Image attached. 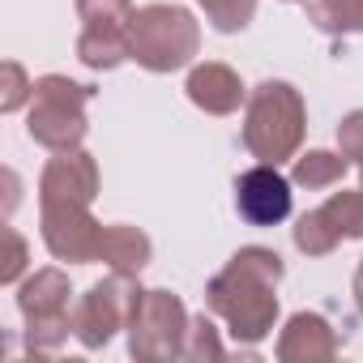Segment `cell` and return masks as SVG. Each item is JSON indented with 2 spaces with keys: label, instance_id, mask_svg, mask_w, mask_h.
I'll use <instances>...</instances> for the list:
<instances>
[{
  "label": "cell",
  "instance_id": "obj_1",
  "mask_svg": "<svg viewBox=\"0 0 363 363\" xmlns=\"http://www.w3.org/2000/svg\"><path fill=\"white\" fill-rule=\"evenodd\" d=\"M286 278V265L274 248L248 244L240 248L223 274L206 286V308L227 320V333L240 346H257L278 325V282Z\"/></svg>",
  "mask_w": 363,
  "mask_h": 363
},
{
  "label": "cell",
  "instance_id": "obj_2",
  "mask_svg": "<svg viewBox=\"0 0 363 363\" xmlns=\"http://www.w3.org/2000/svg\"><path fill=\"white\" fill-rule=\"evenodd\" d=\"M308 133V103L291 82H261L244 103V150L257 162H291Z\"/></svg>",
  "mask_w": 363,
  "mask_h": 363
},
{
  "label": "cell",
  "instance_id": "obj_3",
  "mask_svg": "<svg viewBox=\"0 0 363 363\" xmlns=\"http://www.w3.org/2000/svg\"><path fill=\"white\" fill-rule=\"evenodd\" d=\"M128 43L145 73H179L201 52V22L184 5H141L128 18Z\"/></svg>",
  "mask_w": 363,
  "mask_h": 363
},
{
  "label": "cell",
  "instance_id": "obj_4",
  "mask_svg": "<svg viewBox=\"0 0 363 363\" xmlns=\"http://www.w3.org/2000/svg\"><path fill=\"white\" fill-rule=\"evenodd\" d=\"M94 99V86H82L73 77H60V73H48L35 82V99H30V111H26V133L35 145L43 150H77L90 133V120H86V103Z\"/></svg>",
  "mask_w": 363,
  "mask_h": 363
},
{
  "label": "cell",
  "instance_id": "obj_5",
  "mask_svg": "<svg viewBox=\"0 0 363 363\" xmlns=\"http://www.w3.org/2000/svg\"><path fill=\"white\" fill-rule=\"evenodd\" d=\"M189 308L171 291H141L133 320H128V354L137 363H171L184 359V337H189Z\"/></svg>",
  "mask_w": 363,
  "mask_h": 363
},
{
  "label": "cell",
  "instance_id": "obj_6",
  "mask_svg": "<svg viewBox=\"0 0 363 363\" xmlns=\"http://www.w3.org/2000/svg\"><path fill=\"white\" fill-rule=\"evenodd\" d=\"M141 291H145V286L137 282V274H116V269H111L103 282H94V286L73 303V337H77L86 350L111 346V337H116L120 329H128Z\"/></svg>",
  "mask_w": 363,
  "mask_h": 363
},
{
  "label": "cell",
  "instance_id": "obj_7",
  "mask_svg": "<svg viewBox=\"0 0 363 363\" xmlns=\"http://www.w3.org/2000/svg\"><path fill=\"white\" fill-rule=\"evenodd\" d=\"M39 235L56 261L90 265V261H99L103 223L82 201H39Z\"/></svg>",
  "mask_w": 363,
  "mask_h": 363
},
{
  "label": "cell",
  "instance_id": "obj_8",
  "mask_svg": "<svg viewBox=\"0 0 363 363\" xmlns=\"http://www.w3.org/2000/svg\"><path fill=\"white\" fill-rule=\"evenodd\" d=\"M291 189L295 184L274 162H257L235 179V210L248 227H278L291 218Z\"/></svg>",
  "mask_w": 363,
  "mask_h": 363
},
{
  "label": "cell",
  "instance_id": "obj_9",
  "mask_svg": "<svg viewBox=\"0 0 363 363\" xmlns=\"http://www.w3.org/2000/svg\"><path fill=\"white\" fill-rule=\"evenodd\" d=\"M99 197V162L90 150H56L39 175V201H82Z\"/></svg>",
  "mask_w": 363,
  "mask_h": 363
},
{
  "label": "cell",
  "instance_id": "obj_10",
  "mask_svg": "<svg viewBox=\"0 0 363 363\" xmlns=\"http://www.w3.org/2000/svg\"><path fill=\"white\" fill-rule=\"evenodd\" d=\"M184 94L197 111L206 116H235L244 103H248V90L240 82V73L223 60H206V65H193L189 69V82H184Z\"/></svg>",
  "mask_w": 363,
  "mask_h": 363
},
{
  "label": "cell",
  "instance_id": "obj_11",
  "mask_svg": "<svg viewBox=\"0 0 363 363\" xmlns=\"http://www.w3.org/2000/svg\"><path fill=\"white\" fill-rule=\"evenodd\" d=\"M278 363H329L337 354V333L320 312H295L274 346Z\"/></svg>",
  "mask_w": 363,
  "mask_h": 363
},
{
  "label": "cell",
  "instance_id": "obj_12",
  "mask_svg": "<svg viewBox=\"0 0 363 363\" xmlns=\"http://www.w3.org/2000/svg\"><path fill=\"white\" fill-rule=\"evenodd\" d=\"M73 286H69V274L48 265V269H35L18 282V312L22 320H39V316H60V312H73L69 303Z\"/></svg>",
  "mask_w": 363,
  "mask_h": 363
},
{
  "label": "cell",
  "instance_id": "obj_13",
  "mask_svg": "<svg viewBox=\"0 0 363 363\" xmlns=\"http://www.w3.org/2000/svg\"><path fill=\"white\" fill-rule=\"evenodd\" d=\"M154 257V240L141 231V227H128V223H111L103 227V244H99V261L116 274H137L150 265Z\"/></svg>",
  "mask_w": 363,
  "mask_h": 363
},
{
  "label": "cell",
  "instance_id": "obj_14",
  "mask_svg": "<svg viewBox=\"0 0 363 363\" xmlns=\"http://www.w3.org/2000/svg\"><path fill=\"white\" fill-rule=\"evenodd\" d=\"M77 60L94 73H111L124 60H133L128 26H82L77 35Z\"/></svg>",
  "mask_w": 363,
  "mask_h": 363
},
{
  "label": "cell",
  "instance_id": "obj_15",
  "mask_svg": "<svg viewBox=\"0 0 363 363\" xmlns=\"http://www.w3.org/2000/svg\"><path fill=\"white\" fill-rule=\"evenodd\" d=\"M346 167L350 158H342V150H308V154H295V167H291V184L295 189H308V193H320V189H333L346 179Z\"/></svg>",
  "mask_w": 363,
  "mask_h": 363
},
{
  "label": "cell",
  "instance_id": "obj_16",
  "mask_svg": "<svg viewBox=\"0 0 363 363\" xmlns=\"http://www.w3.org/2000/svg\"><path fill=\"white\" fill-rule=\"evenodd\" d=\"M320 35H363V0H303Z\"/></svg>",
  "mask_w": 363,
  "mask_h": 363
},
{
  "label": "cell",
  "instance_id": "obj_17",
  "mask_svg": "<svg viewBox=\"0 0 363 363\" xmlns=\"http://www.w3.org/2000/svg\"><path fill=\"white\" fill-rule=\"evenodd\" d=\"M291 240H295V248H299L303 257H329V252L342 244V235L333 231V223L325 218V210H308V214L295 223Z\"/></svg>",
  "mask_w": 363,
  "mask_h": 363
},
{
  "label": "cell",
  "instance_id": "obj_18",
  "mask_svg": "<svg viewBox=\"0 0 363 363\" xmlns=\"http://www.w3.org/2000/svg\"><path fill=\"white\" fill-rule=\"evenodd\" d=\"M320 210H325V218L333 223V231H337L342 240H363V189H359V193L342 189V193H333Z\"/></svg>",
  "mask_w": 363,
  "mask_h": 363
},
{
  "label": "cell",
  "instance_id": "obj_19",
  "mask_svg": "<svg viewBox=\"0 0 363 363\" xmlns=\"http://www.w3.org/2000/svg\"><path fill=\"white\" fill-rule=\"evenodd\" d=\"M197 9L218 35H240L257 18V0H197Z\"/></svg>",
  "mask_w": 363,
  "mask_h": 363
},
{
  "label": "cell",
  "instance_id": "obj_20",
  "mask_svg": "<svg viewBox=\"0 0 363 363\" xmlns=\"http://www.w3.org/2000/svg\"><path fill=\"white\" fill-rule=\"evenodd\" d=\"M69 333H73V312L26 320V350L30 354H52V350H60L69 342Z\"/></svg>",
  "mask_w": 363,
  "mask_h": 363
},
{
  "label": "cell",
  "instance_id": "obj_21",
  "mask_svg": "<svg viewBox=\"0 0 363 363\" xmlns=\"http://www.w3.org/2000/svg\"><path fill=\"white\" fill-rule=\"evenodd\" d=\"M227 354V346H223V337H218V329H214V320L201 312V316H193V325H189V337H184V359L189 363H214V359H223Z\"/></svg>",
  "mask_w": 363,
  "mask_h": 363
},
{
  "label": "cell",
  "instance_id": "obj_22",
  "mask_svg": "<svg viewBox=\"0 0 363 363\" xmlns=\"http://www.w3.org/2000/svg\"><path fill=\"white\" fill-rule=\"evenodd\" d=\"M30 99H35V77H30L18 60H5V65H0V111L13 116V111H22Z\"/></svg>",
  "mask_w": 363,
  "mask_h": 363
},
{
  "label": "cell",
  "instance_id": "obj_23",
  "mask_svg": "<svg viewBox=\"0 0 363 363\" xmlns=\"http://www.w3.org/2000/svg\"><path fill=\"white\" fill-rule=\"evenodd\" d=\"M82 26H128L133 0H77Z\"/></svg>",
  "mask_w": 363,
  "mask_h": 363
},
{
  "label": "cell",
  "instance_id": "obj_24",
  "mask_svg": "<svg viewBox=\"0 0 363 363\" xmlns=\"http://www.w3.org/2000/svg\"><path fill=\"white\" fill-rule=\"evenodd\" d=\"M26 265H30V244H26L13 227H5V265H0V282H5V286H18V282L26 278Z\"/></svg>",
  "mask_w": 363,
  "mask_h": 363
},
{
  "label": "cell",
  "instance_id": "obj_25",
  "mask_svg": "<svg viewBox=\"0 0 363 363\" xmlns=\"http://www.w3.org/2000/svg\"><path fill=\"white\" fill-rule=\"evenodd\" d=\"M337 150H342V158H350L354 167L363 162V107L342 116V124H337Z\"/></svg>",
  "mask_w": 363,
  "mask_h": 363
},
{
  "label": "cell",
  "instance_id": "obj_26",
  "mask_svg": "<svg viewBox=\"0 0 363 363\" xmlns=\"http://www.w3.org/2000/svg\"><path fill=\"white\" fill-rule=\"evenodd\" d=\"M5 189H9V193H5V214H13V210H18V197H22V184H18V175H13L9 167H5Z\"/></svg>",
  "mask_w": 363,
  "mask_h": 363
},
{
  "label": "cell",
  "instance_id": "obj_27",
  "mask_svg": "<svg viewBox=\"0 0 363 363\" xmlns=\"http://www.w3.org/2000/svg\"><path fill=\"white\" fill-rule=\"evenodd\" d=\"M350 295H354V308L363 312V265L354 269V282H350Z\"/></svg>",
  "mask_w": 363,
  "mask_h": 363
},
{
  "label": "cell",
  "instance_id": "obj_28",
  "mask_svg": "<svg viewBox=\"0 0 363 363\" xmlns=\"http://www.w3.org/2000/svg\"><path fill=\"white\" fill-rule=\"evenodd\" d=\"M359 189H363V162H359Z\"/></svg>",
  "mask_w": 363,
  "mask_h": 363
},
{
  "label": "cell",
  "instance_id": "obj_29",
  "mask_svg": "<svg viewBox=\"0 0 363 363\" xmlns=\"http://www.w3.org/2000/svg\"><path fill=\"white\" fill-rule=\"evenodd\" d=\"M286 5H291V0H286Z\"/></svg>",
  "mask_w": 363,
  "mask_h": 363
}]
</instances>
